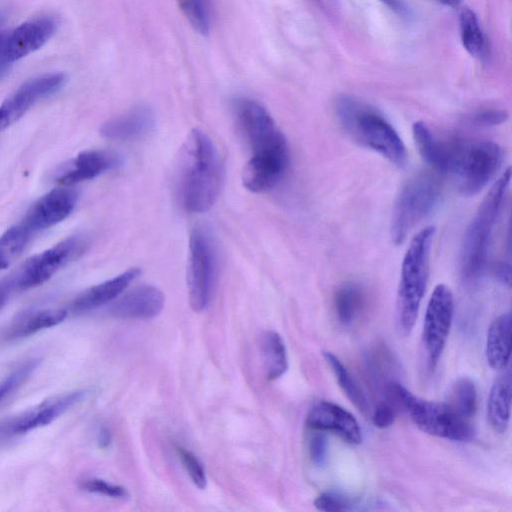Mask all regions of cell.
I'll list each match as a JSON object with an SVG mask.
<instances>
[{
	"instance_id": "1f68e13d",
	"label": "cell",
	"mask_w": 512,
	"mask_h": 512,
	"mask_svg": "<svg viewBox=\"0 0 512 512\" xmlns=\"http://www.w3.org/2000/svg\"><path fill=\"white\" fill-rule=\"evenodd\" d=\"M177 455L191 478L192 482L200 489H204L207 484L205 469L199 459L186 448L176 446Z\"/></svg>"
},
{
	"instance_id": "b9f144b4",
	"label": "cell",
	"mask_w": 512,
	"mask_h": 512,
	"mask_svg": "<svg viewBox=\"0 0 512 512\" xmlns=\"http://www.w3.org/2000/svg\"><path fill=\"white\" fill-rule=\"evenodd\" d=\"M442 4L449 7H456L460 4L461 0H438Z\"/></svg>"
},
{
	"instance_id": "74e56055",
	"label": "cell",
	"mask_w": 512,
	"mask_h": 512,
	"mask_svg": "<svg viewBox=\"0 0 512 512\" xmlns=\"http://www.w3.org/2000/svg\"><path fill=\"white\" fill-rule=\"evenodd\" d=\"M386 5L390 10L401 17H408L410 10L402 0H379Z\"/></svg>"
},
{
	"instance_id": "ee69618b",
	"label": "cell",
	"mask_w": 512,
	"mask_h": 512,
	"mask_svg": "<svg viewBox=\"0 0 512 512\" xmlns=\"http://www.w3.org/2000/svg\"><path fill=\"white\" fill-rule=\"evenodd\" d=\"M4 37H5V35L0 34V46H1L2 42H3Z\"/></svg>"
},
{
	"instance_id": "7c38bea8",
	"label": "cell",
	"mask_w": 512,
	"mask_h": 512,
	"mask_svg": "<svg viewBox=\"0 0 512 512\" xmlns=\"http://www.w3.org/2000/svg\"><path fill=\"white\" fill-rule=\"evenodd\" d=\"M86 248V242L69 237L51 248L28 259L16 277L14 284L27 290L42 285L58 270L77 258Z\"/></svg>"
},
{
	"instance_id": "ffe728a7",
	"label": "cell",
	"mask_w": 512,
	"mask_h": 512,
	"mask_svg": "<svg viewBox=\"0 0 512 512\" xmlns=\"http://www.w3.org/2000/svg\"><path fill=\"white\" fill-rule=\"evenodd\" d=\"M139 274L138 268H130L109 280L88 288L74 299L71 309L80 313L107 304L117 298Z\"/></svg>"
},
{
	"instance_id": "cb8c5ba5",
	"label": "cell",
	"mask_w": 512,
	"mask_h": 512,
	"mask_svg": "<svg viewBox=\"0 0 512 512\" xmlns=\"http://www.w3.org/2000/svg\"><path fill=\"white\" fill-rule=\"evenodd\" d=\"M260 347L267 379L277 380L288 369L287 352L282 337L275 331H266L261 336Z\"/></svg>"
},
{
	"instance_id": "8fae6325",
	"label": "cell",
	"mask_w": 512,
	"mask_h": 512,
	"mask_svg": "<svg viewBox=\"0 0 512 512\" xmlns=\"http://www.w3.org/2000/svg\"><path fill=\"white\" fill-rule=\"evenodd\" d=\"M85 391L77 390L46 399L38 405L0 421V444L46 426L80 402Z\"/></svg>"
},
{
	"instance_id": "f35d334b",
	"label": "cell",
	"mask_w": 512,
	"mask_h": 512,
	"mask_svg": "<svg viewBox=\"0 0 512 512\" xmlns=\"http://www.w3.org/2000/svg\"><path fill=\"white\" fill-rule=\"evenodd\" d=\"M97 440L99 447L107 448L112 441V434L110 430L106 427L100 428Z\"/></svg>"
},
{
	"instance_id": "5bb4252c",
	"label": "cell",
	"mask_w": 512,
	"mask_h": 512,
	"mask_svg": "<svg viewBox=\"0 0 512 512\" xmlns=\"http://www.w3.org/2000/svg\"><path fill=\"white\" fill-rule=\"evenodd\" d=\"M65 80V74L51 73L23 83L0 105V131L24 116L36 102L57 92Z\"/></svg>"
},
{
	"instance_id": "30bf717a",
	"label": "cell",
	"mask_w": 512,
	"mask_h": 512,
	"mask_svg": "<svg viewBox=\"0 0 512 512\" xmlns=\"http://www.w3.org/2000/svg\"><path fill=\"white\" fill-rule=\"evenodd\" d=\"M454 313V299L450 288L438 284L428 301L423 330L422 343L427 365L433 370L444 350Z\"/></svg>"
},
{
	"instance_id": "7bdbcfd3",
	"label": "cell",
	"mask_w": 512,
	"mask_h": 512,
	"mask_svg": "<svg viewBox=\"0 0 512 512\" xmlns=\"http://www.w3.org/2000/svg\"><path fill=\"white\" fill-rule=\"evenodd\" d=\"M5 16L0 12V25L4 21Z\"/></svg>"
},
{
	"instance_id": "836d02e7",
	"label": "cell",
	"mask_w": 512,
	"mask_h": 512,
	"mask_svg": "<svg viewBox=\"0 0 512 512\" xmlns=\"http://www.w3.org/2000/svg\"><path fill=\"white\" fill-rule=\"evenodd\" d=\"M351 505L352 503L347 496L334 491L323 492L314 500V506L325 512L349 510Z\"/></svg>"
},
{
	"instance_id": "3957f363",
	"label": "cell",
	"mask_w": 512,
	"mask_h": 512,
	"mask_svg": "<svg viewBox=\"0 0 512 512\" xmlns=\"http://www.w3.org/2000/svg\"><path fill=\"white\" fill-rule=\"evenodd\" d=\"M502 150L493 141L438 137L432 168L450 175L459 191L474 195L499 169Z\"/></svg>"
},
{
	"instance_id": "ab89813d",
	"label": "cell",
	"mask_w": 512,
	"mask_h": 512,
	"mask_svg": "<svg viewBox=\"0 0 512 512\" xmlns=\"http://www.w3.org/2000/svg\"><path fill=\"white\" fill-rule=\"evenodd\" d=\"M12 282L0 284V310L6 304L11 290Z\"/></svg>"
},
{
	"instance_id": "7a4b0ae2",
	"label": "cell",
	"mask_w": 512,
	"mask_h": 512,
	"mask_svg": "<svg viewBox=\"0 0 512 512\" xmlns=\"http://www.w3.org/2000/svg\"><path fill=\"white\" fill-rule=\"evenodd\" d=\"M223 180L219 153L200 129H193L180 151L177 170L178 197L191 213L208 211L216 202Z\"/></svg>"
},
{
	"instance_id": "2e32d148",
	"label": "cell",
	"mask_w": 512,
	"mask_h": 512,
	"mask_svg": "<svg viewBox=\"0 0 512 512\" xmlns=\"http://www.w3.org/2000/svg\"><path fill=\"white\" fill-rule=\"evenodd\" d=\"M77 199L70 186L54 188L34 203L22 222L32 233L50 228L72 213Z\"/></svg>"
},
{
	"instance_id": "5b68a950",
	"label": "cell",
	"mask_w": 512,
	"mask_h": 512,
	"mask_svg": "<svg viewBox=\"0 0 512 512\" xmlns=\"http://www.w3.org/2000/svg\"><path fill=\"white\" fill-rule=\"evenodd\" d=\"M435 234L433 226L420 230L410 241L404 255L396 297L397 324L402 334L411 332L429 278L430 251Z\"/></svg>"
},
{
	"instance_id": "60d3db41",
	"label": "cell",
	"mask_w": 512,
	"mask_h": 512,
	"mask_svg": "<svg viewBox=\"0 0 512 512\" xmlns=\"http://www.w3.org/2000/svg\"><path fill=\"white\" fill-rule=\"evenodd\" d=\"M322 10L332 12L337 8V0H312Z\"/></svg>"
},
{
	"instance_id": "ba28073f",
	"label": "cell",
	"mask_w": 512,
	"mask_h": 512,
	"mask_svg": "<svg viewBox=\"0 0 512 512\" xmlns=\"http://www.w3.org/2000/svg\"><path fill=\"white\" fill-rule=\"evenodd\" d=\"M441 194L438 177L420 172L400 190L391 216L390 235L394 244L404 242L410 231L434 208Z\"/></svg>"
},
{
	"instance_id": "8d00e7d4",
	"label": "cell",
	"mask_w": 512,
	"mask_h": 512,
	"mask_svg": "<svg viewBox=\"0 0 512 512\" xmlns=\"http://www.w3.org/2000/svg\"><path fill=\"white\" fill-rule=\"evenodd\" d=\"M396 417V406L390 401L380 402L372 415L373 424L380 429H385L391 426Z\"/></svg>"
},
{
	"instance_id": "4316f807",
	"label": "cell",
	"mask_w": 512,
	"mask_h": 512,
	"mask_svg": "<svg viewBox=\"0 0 512 512\" xmlns=\"http://www.w3.org/2000/svg\"><path fill=\"white\" fill-rule=\"evenodd\" d=\"M323 356L343 393L359 411L365 414L369 409L368 400L348 369L333 353L324 351Z\"/></svg>"
},
{
	"instance_id": "e0dca14e",
	"label": "cell",
	"mask_w": 512,
	"mask_h": 512,
	"mask_svg": "<svg viewBox=\"0 0 512 512\" xmlns=\"http://www.w3.org/2000/svg\"><path fill=\"white\" fill-rule=\"evenodd\" d=\"M165 297L160 289L143 285L126 293L110 307L111 313L121 319H152L164 307Z\"/></svg>"
},
{
	"instance_id": "4dcf8cb0",
	"label": "cell",
	"mask_w": 512,
	"mask_h": 512,
	"mask_svg": "<svg viewBox=\"0 0 512 512\" xmlns=\"http://www.w3.org/2000/svg\"><path fill=\"white\" fill-rule=\"evenodd\" d=\"M38 359H29L14 369L2 382H0V403L15 389H17L38 365Z\"/></svg>"
},
{
	"instance_id": "d6a6232c",
	"label": "cell",
	"mask_w": 512,
	"mask_h": 512,
	"mask_svg": "<svg viewBox=\"0 0 512 512\" xmlns=\"http://www.w3.org/2000/svg\"><path fill=\"white\" fill-rule=\"evenodd\" d=\"M80 486L87 492L97 493L112 498H125L128 496V492L125 487L96 477L83 479Z\"/></svg>"
},
{
	"instance_id": "603a6c76",
	"label": "cell",
	"mask_w": 512,
	"mask_h": 512,
	"mask_svg": "<svg viewBox=\"0 0 512 512\" xmlns=\"http://www.w3.org/2000/svg\"><path fill=\"white\" fill-rule=\"evenodd\" d=\"M511 374L508 371L492 385L487 405V416L494 431H506L510 420Z\"/></svg>"
},
{
	"instance_id": "9a60e30c",
	"label": "cell",
	"mask_w": 512,
	"mask_h": 512,
	"mask_svg": "<svg viewBox=\"0 0 512 512\" xmlns=\"http://www.w3.org/2000/svg\"><path fill=\"white\" fill-rule=\"evenodd\" d=\"M306 426L309 430L333 433L352 445H358L362 441L361 428L356 418L330 401H318L310 408Z\"/></svg>"
},
{
	"instance_id": "d4e9b609",
	"label": "cell",
	"mask_w": 512,
	"mask_h": 512,
	"mask_svg": "<svg viewBox=\"0 0 512 512\" xmlns=\"http://www.w3.org/2000/svg\"><path fill=\"white\" fill-rule=\"evenodd\" d=\"M364 292L353 282L342 284L334 295V310L342 325H350L359 316L364 305Z\"/></svg>"
},
{
	"instance_id": "f546056e",
	"label": "cell",
	"mask_w": 512,
	"mask_h": 512,
	"mask_svg": "<svg viewBox=\"0 0 512 512\" xmlns=\"http://www.w3.org/2000/svg\"><path fill=\"white\" fill-rule=\"evenodd\" d=\"M177 2L190 25L198 33L207 34L211 26L210 0H177Z\"/></svg>"
},
{
	"instance_id": "83f0119b",
	"label": "cell",
	"mask_w": 512,
	"mask_h": 512,
	"mask_svg": "<svg viewBox=\"0 0 512 512\" xmlns=\"http://www.w3.org/2000/svg\"><path fill=\"white\" fill-rule=\"evenodd\" d=\"M461 42L473 57L483 58L487 52L485 35L473 10L464 8L459 15Z\"/></svg>"
},
{
	"instance_id": "8992f818",
	"label": "cell",
	"mask_w": 512,
	"mask_h": 512,
	"mask_svg": "<svg viewBox=\"0 0 512 512\" xmlns=\"http://www.w3.org/2000/svg\"><path fill=\"white\" fill-rule=\"evenodd\" d=\"M511 180L506 169L480 203L464 235L461 250V274L466 281L477 279L485 266L492 233L502 209Z\"/></svg>"
},
{
	"instance_id": "f1b7e54d",
	"label": "cell",
	"mask_w": 512,
	"mask_h": 512,
	"mask_svg": "<svg viewBox=\"0 0 512 512\" xmlns=\"http://www.w3.org/2000/svg\"><path fill=\"white\" fill-rule=\"evenodd\" d=\"M32 234L21 222L0 236V270L10 266L22 254Z\"/></svg>"
},
{
	"instance_id": "4fadbf2b",
	"label": "cell",
	"mask_w": 512,
	"mask_h": 512,
	"mask_svg": "<svg viewBox=\"0 0 512 512\" xmlns=\"http://www.w3.org/2000/svg\"><path fill=\"white\" fill-rule=\"evenodd\" d=\"M56 29L53 18L41 17L22 23L5 36L0 46V80L14 62L40 49Z\"/></svg>"
},
{
	"instance_id": "7402d4cb",
	"label": "cell",
	"mask_w": 512,
	"mask_h": 512,
	"mask_svg": "<svg viewBox=\"0 0 512 512\" xmlns=\"http://www.w3.org/2000/svg\"><path fill=\"white\" fill-rule=\"evenodd\" d=\"M67 311L63 309H42L26 312L15 320L6 330L4 337L7 340H17L44 329L54 327L63 322Z\"/></svg>"
},
{
	"instance_id": "d6986e66",
	"label": "cell",
	"mask_w": 512,
	"mask_h": 512,
	"mask_svg": "<svg viewBox=\"0 0 512 512\" xmlns=\"http://www.w3.org/2000/svg\"><path fill=\"white\" fill-rule=\"evenodd\" d=\"M154 123L152 109L140 105L106 121L100 129V133L110 140H131L147 134L153 128Z\"/></svg>"
},
{
	"instance_id": "6da1fadb",
	"label": "cell",
	"mask_w": 512,
	"mask_h": 512,
	"mask_svg": "<svg viewBox=\"0 0 512 512\" xmlns=\"http://www.w3.org/2000/svg\"><path fill=\"white\" fill-rule=\"evenodd\" d=\"M232 109L236 125L252 152L243 169V185L254 193L267 192L281 181L288 169L289 149L285 136L266 108L256 100L237 98Z\"/></svg>"
},
{
	"instance_id": "9c48e42d",
	"label": "cell",
	"mask_w": 512,
	"mask_h": 512,
	"mask_svg": "<svg viewBox=\"0 0 512 512\" xmlns=\"http://www.w3.org/2000/svg\"><path fill=\"white\" fill-rule=\"evenodd\" d=\"M217 268L214 240L203 227H195L189 238L187 287L189 304L193 311L201 312L208 306Z\"/></svg>"
},
{
	"instance_id": "e575fe53",
	"label": "cell",
	"mask_w": 512,
	"mask_h": 512,
	"mask_svg": "<svg viewBox=\"0 0 512 512\" xmlns=\"http://www.w3.org/2000/svg\"><path fill=\"white\" fill-rule=\"evenodd\" d=\"M508 116V112L504 109L486 108L472 113L469 121L476 126L490 127L504 123Z\"/></svg>"
},
{
	"instance_id": "52a82bcc",
	"label": "cell",
	"mask_w": 512,
	"mask_h": 512,
	"mask_svg": "<svg viewBox=\"0 0 512 512\" xmlns=\"http://www.w3.org/2000/svg\"><path fill=\"white\" fill-rule=\"evenodd\" d=\"M388 399L406 411L423 432L452 441H469L475 430L469 419L455 413L445 402L421 399L397 382L387 387Z\"/></svg>"
},
{
	"instance_id": "ac0fdd59",
	"label": "cell",
	"mask_w": 512,
	"mask_h": 512,
	"mask_svg": "<svg viewBox=\"0 0 512 512\" xmlns=\"http://www.w3.org/2000/svg\"><path fill=\"white\" fill-rule=\"evenodd\" d=\"M120 163L119 157L109 151L87 150L78 154L69 167L57 178L61 186H73L77 183L90 180L116 167Z\"/></svg>"
},
{
	"instance_id": "277c9868",
	"label": "cell",
	"mask_w": 512,
	"mask_h": 512,
	"mask_svg": "<svg viewBox=\"0 0 512 512\" xmlns=\"http://www.w3.org/2000/svg\"><path fill=\"white\" fill-rule=\"evenodd\" d=\"M335 112L341 127L354 141L396 166L405 165L406 147L392 124L380 112L350 96L337 99Z\"/></svg>"
},
{
	"instance_id": "d590c367",
	"label": "cell",
	"mask_w": 512,
	"mask_h": 512,
	"mask_svg": "<svg viewBox=\"0 0 512 512\" xmlns=\"http://www.w3.org/2000/svg\"><path fill=\"white\" fill-rule=\"evenodd\" d=\"M311 434L308 438V452L312 463L321 466L325 463L327 457V440L324 432L310 430Z\"/></svg>"
},
{
	"instance_id": "44dd1931",
	"label": "cell",
	"mask_w": 512,
	"mask_h": 512,
	"mask_svg": "<svg viewBox=\"0 0 512 512\" xmlns=\"http://www.w3.org/2000/svg\"><path fill=\"white\" fill-rule=\"evenodd\" d=\"M510 312L503 313L491 323L486 339V359L493 369H504L509 363L511 353Z\"/></svg>"
},
{
	"instance_id": "484cf974",
	"label": "cell",
	"mask_w": 512,
	"mask_h": 512,
	"mask_svg": "<svg viewBox=\"0 0 512 512\" xmlns=\"http://www.w3.org/2000/svg\"><path fill=\"white\" fill-rule=\"evenodd\" d=\"M445 403L465 419L474 417L477 411V389L469 377H460L448 389Z\"/></svg>"
}]
</instances>
